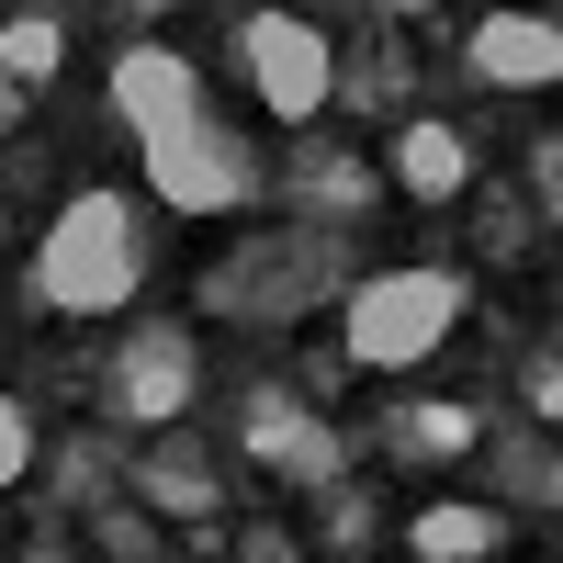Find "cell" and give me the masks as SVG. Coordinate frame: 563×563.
Masks as SVG:
<instances>
[{
	"label": "cell",
	"instance_id": "15",
	"mask_svg": "<svg viewBox=\"0 0 563 563\" xmlns=\"http://www.w3.org/2000/svg\"><path fill=\"white\" fill-rule=\"evenodd\" d=\"M238 563H294V541H282V530H271V541H249Z\"/></svg>",
	"mask_w": 563,
	"mask_h": 563
},
{
	"label": "cell",
	"instance_id": "9",
	"mask_svg": "<svg viewBox=\"0 0 563 563\" xmlns=\"http://www.w3.org/2000/svg\"><path fill=\"white\" fill-rule=\"evenodd\" d=\"M395 180L417 203H451L462 180H474V147H462V124H440V113H406L395 124Z\"/></svg>",
	"mask_w": 563,
	"mask_h": 563
},
{
	"label": "cell",
	"instance_id": "5",
	"mask_svg": "<svg viewBox=\"0 0 563 563\" xmlns=\"http://www.w3.org/2000/svg\"><path fill=\"white\" fill-rule=\"evenodd\" d=\"M192 395H203V339L180 316H135L113 350V417L169 440V429H192Z\"/></svg>",
	"mask_w": 563,
	"mask_h": 563
},
{
	"label": "cell",
	"instance_id": "12",
	"mask_svg": "<svg viewBox=\"0 0 563 563\" xmlns=\"http://www.w3.org/2000/svg\"><path fill=\"white\" fill-rule=\"evenodd\" d=\"M395 451L451 462V451H474V417H462V406H417V417H395Z\"/></svg>",
	"mask_w": 563,
	"mask_h": 563
},
{
	"label": "cell",
	"instance_id": "2",
	"mask_svg": "<svg viewBox=\"0 0 563 563\" xmlns=\"http://www.w3.org/2000/svg\"><path fill=\"white\" fill-rule=\"evenodd\" d=\"M462 316H474V282L440 260H406V271H372L339 294V350L361 372H417V361H440V339Z\"/></svg>",
	"mask_w": 563,
	"mask_h": 563
},
{
	"label": "cell",
	"instance_id": "10",
	"mask_svg": "<svg viewBox=\"0 0 563 563\" xmlns=\"http://www.w3.org/2000/svg\"><path fill=\"white\" fill-rule=\"evenodd\" d=\"M406 552L417 563H485V552H507V519L496 507H462V496H429L406 519Z\"/></svg>",
	"mask_w": 563,
	"mask_h": 563
},
{
	"label": "cell",
	"instance_id": "6",
	"mask_svg": "<svg viewBox=\"0 0 563 563\" xmlns=\"http://www.w3.org/2000/svg\"><path fill=\"white\" fill-rule=\"evenodd\" d=\"M102 90H113V113L135 124V147H158V135H180L203 113V68L180 57V45H124Z\"/></svg>",
	"mask_w": 563,
	"mask_h": 563
},
{
	"label": "cell",
	"instance_id": "7",
	"mask_svg": "<svg viewBox=\"0 0 563 563\" xmlns=\"http://www.w3.org/2000/svg\"><path fill=\"white\" fill-rule=\"evenodd\" d=\"M462 68H474L485 90H552L563 79V23L552 12H485L474 34H462Z\"/></svg>",
	"mask_w": 563,
	"mask_h": 563
},
{
	"label": "cell",
	"instance_id": "4",
	"mask_svg": "<svg viewBox=\"0 0 563 563\" xmlns=\"http://www.w3.org/2000/svg\"><path fill=\"white\" fill-rule=\"evenodd\" d=\"M147 203H169V214H238V203H260V135L203 102L180 135L147 147Z\"/></svg>",
	"mask_w": 563,
	"mask_h": 563
},
{
	"label": "cell",
	"instance_id": "1",
	"mask_svg": "<svg viewBox=\"0 0 563 563\" xmlns=\"http://www.w3.org/2000/svg\"><path fill=\"white\" fill-rule=\"evenodd\" d=\"M147 282V203L135 192H68L34 249V305L45 316H124Z\"/></svg>",
	"mask_w": 563,
	"mask_h": 563
},
{
	"label": "cell",
	"instance_id": "16",
	"mask_svg": "<svg viewBox=\"0 0 563 563\" xmlns=\"http://www.w3.org/2000/svg\"><path fill=\"white\" fill-rule=\"evenodd\" d=\"M23 563H68V552H23Z\"/></svg>",
	"mask_w": 563,
	"mask_h": 563
},
{
	"label": "cell",
	"instance_id": "11",
	"mask_svg": "<svg viewBox=\"0 0 563 563\" xmlns=\"http://www.w3.org/2000/svg\"><path fill=\"white\" fill-rule=\"evenodd\" d=\"M57 68H68V23L57 12H0V79L34 90V79H57Z\"/></svg>",
	"mask_w": 563,
	"mask_h": 563
},
{
	"label": "cell",
	"instance_id": "14",
	"mask_svg": "<svg viewBox=\"0 0 563 563\" xmlns=\"http://www.w3.org/2000/svg\"><path fill=\"white\" fill-rule=\"evenodd\" d=\"M530 192H541V214L563 203V147H552V135H541V158H530Z\"/></svg>",
	"mask_w": 563,
	"mask_h": 563
},
{
	"label": "cell",
	"instance_id": "8",
	"mask_svg": "<svg viewBox=\"0 0 563 563\" xmlns=\"http://www.w3.org/2000/svg\"><path fill=\"white\" fill-rule=\"evenodd\" d=\"M135 496H147L158 519H214L225 507V462L192 429H169V440H147V462H135Z\"/></svg>",
	"mask_w": 563,
	"mask_h": 563
},
{
	"label": "cell",
	"instance_id": "3",
	"mask_svg": "<svg viewBox=\"0 0 563 563\" xmlns=\"http://www.w3.org/2000/svg\"><path fill=\"white\" fill-rule=\"evenodd\" d=\"M225 57H238L249 102L271 124H316L339 102V45H327V23H305V12H238L225 23Z\"/></svg>",
	"mask_w": 563,
	"mask_h": 563
},
{
	"label": "cell",
	"instance_id": "13",
	"mask_svg": "<svg viewBox=\"0 0 563 563\" xmlns=\"http://www.w3.org/2000/svg\"><path fill=\"white\" fill-rule=\"evenodd\" d=\"M23 474H34V417H23V395H0V496Z\"/></svg>",
	"mask_w": 563,
	"mask_h": 563
}]
</instances>
